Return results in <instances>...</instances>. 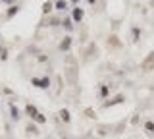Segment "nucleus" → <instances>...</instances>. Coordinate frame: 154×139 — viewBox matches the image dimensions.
I'll return each instance as SVG.
<instances>
[{
  "instance_id": "f257e3e1",
  "label": "nucleus",
  "mask_w": 154,
  "mask_h": 139,
  "mask_svg": "<svg viewBox=\"0 0 154 139\" xmlns=\"http://www.w3.org/2000/svg\"><path fill=\"white\" fill-rule=\"evenodd\" d=\"M27 114H29L31 118H35L37 122H40V124H43V122H46V118H44L43 114H39V112H37V108H35L33 104H27Z\"/></svg>"
},
{
  "instance_id": "f03ea898",
  "label": "nucleus",
  "mask_w": 154,
  "mask_h": 139,
  "mask_svg": "<svg viewBox=\"0 0 154 139\" xmlns=\"http://www.w3.org/2000/svg\"><path fill=\"white\" fill-rule=\"evenodd\" d=\"M33 83L37 85L40 89H48V85H50V79L48 77H43V79H37V77H33Z\"/></svg>"
},
{
  "instance_id": "7ed1b4c3",
  "label": "nucleus",
  "mask_w": 154,
  "mask_h": 139,
  "mask_svg": "<svg viewBox=\"0 0 154 139\" xmlns=\"http://www.w3.org/2000/svg\"><path fill=\"white\" fill-rule=\"evenodd\" d=\"M152 66H154V52H150V56H148V58L144 60V64H143L144 70H150Z\"/></svg>"
},
{
  "instance_id": "20e7f679",
  "label": "nucleus",
  "mask_w": 154,
  "mask_h": 139,
  "mask_svg": "<svg viewBox=\"0 0 154 139\" xmlns=\"http://www.w3.org/2000/svg\"><path fill=\"white\" fill-rule=\"evenodd\" d=\"M73 19H75L77 23L83 19V10H81V8H75V10H73Z\"/></svg>"
},
{
  "instance_id": "39448f33",
  "label": "nucleus",
  "mask_w": 154,
  "mask_h": 139,
  "mask_svg": "<svg viewBox=\"0 0 154 139\" xmlns=\"http://www.w3.org/2000/svg\"><path fill=\"white\" fill-rule=\"evenodd\" d=\"M70 47H71V37H66V39H64V43L60 44V48H62V50H67Z\"/></svg>"
},
{
  "instance_id": "423d86ee",
  "label": "nucleus",
  "mask_w": 154,
  "mask_h": 139,
  "mask_svg": "<svg viewBox=\"0 0 154 139\" xmlns=\"http://www.w3.org/2000/svg\"><path fill=\"white\" fill-rule=\"evenodd\" d=\"M66 0H58V2H56V8H58V10H66Z\"/></svg>"
},
{
  "instance_id": "0eeeda50",
  "label": "nucleus",
  "mask_w": 154,
  "mask_h": 139,
  "mask_svg": "<svg viewBox=\"0 0 154 139\" xmlns=\"http://www.w3.org/2000/svg\"><path fill=\"white\" fill-rule=\"evenodd\" d=\"M10 108H12V118H14V120H18V118H19V112H18V108H15L14 104H12Z\"/></svg>"
},
{
  "instance_id": "6e6552de",
  "label": "nucleus",
  "mask_w": 154,
  "mask_h": 139,
  "mask_svg": "<svg viewBox=\"0 0 154 139\" xmlns=\"http://www.w3.org/2000/svg\"><path fill=\"white\" fill-rule=\"evenodd\" d=\"M50 10H52V4H50V2H44V6H43V12H44V14H48Z\"/></svg>"
},
{
  "instance_id": "1a4fd4ad",
  "label": "nucleus",
  "mask_w": 154,
  "mask_h": 139,
  "mask_svg": "<svg viewBox=\"0 0 154 139\" xmlns=\"http://www.w3.org/2000/svg\"><path fill=\"white\" fill-rule=\"evenodd\" d=\"M60 116L64 118V122H70V114H67V110H62V112H60Z\"/></svg>"
},
{
  "instance_id": "9d476101",
  "label": "nucleus",
  "mask_w": 154,
  "mask_h": 139,
  "mask_svg": "<svg viewBox=\"0 0 154 139\" xmlns=\"http://www.w3.org/2000/svg\"><path fill=\"white\" fill-rule=\"evenodd\" d=\"M121 101H123V97H116L114 101H110V103H106L104 106H108V104H116V103H121Z\"/></svg>"
},
{
  "instance_id": "9b49d317",
  "label": "nucleus",
  "mask_w": 154,
  "mask_h": 139,
  "mask_svg": "<svg viewBox=\"0 0 154 139\" xmlns=\"http://www.w3.org/2000/svg\"><path fill=\"white\" fill-rule=\"evenodd\" d=\"M133 35H135V41H139V37H141V31L135 27V29H133Z\"/></svg>"
},
{
  "instance_id": "f8f14e48",
  "label": "nucleus",
  "mask_w": 154,
  "mask_h": 139,
  "mask_svg": "<svg viewBox=\"0 0 154 139\" xmlns=\"http://www.w3.org/2000/svg\"><path fill=\"white\" fill-rule=\"evenodd\" d=\"M147 129H148V132H154V124H152V122H147Z\"/></svg>"
},
{
  "instance_id": "ddd939ff",
  "label": "nucleus",
  "mask_w": 154,
  "mask_h": 139,
  "mask_svg": "<svg viewBox=\"0 0 154 139\" xmlns=\"http://www.w3.org/2000/svg\"><path fill=\"white\" fill-rule=\"evenodd\" d=\"M27 132H31V133H37V128H35V126H29V128H27Z\"/></svg>"
},
{
  "instance_id": "4468645a",
  "label": "nucleus",
  "mask_w": 154,
  "mask_h": 139,
  "mask_svg": "<svg viewBox=\"0 0 154 139\" xmlns=\"http://www.w3.org/2000/svg\"><path fill=\"white\" fill-rule=\"evenodd\" d=\"M64 25H66V29H71V21H70V19H66V21H64Z\"/></svg>"
},
{
  "instance_id": "2eb2a0df",
  "label": "nucleus",
  "mask_w": 154,
  "mask_h": 139,
  "mask_svg": "<svg viewBox=\"0 0 154 139\" xmlns=\"http://www.w3.org/2000/svg\"><path fill=\"white\" fill-rule=\"evenodd\" d=\"M100 93H102V95H106V93H108V87H106V85H102V89H100Z\"/></svg>"
},
{
  "instance_id": "dca6fc26",
  "label": "nucleus",
  "mask_w": 154,
  "mask_h": 139,
  "mask_svg": "<svg viewBox=\"0 0 154 139\" xmlns=\"http://www.w3.org/2000/svg\"><path fill=\"white\" fill-rule=\"evenodd\" d=\"M89 2H91V4H95V2H96V0H89Z\"/></svg>"
},
{
  "instance_id": "f3484780",
  "label": "nucleus",
  "mask_w": 154,
  "mask_h": 139,
  "mask_svg": "<svg viewBox=\"0 0 154 139\" xmlns=\"http://www.w3.org/2000/svg\"><path fill=\"white\" fill-rule=\"evenodd\" d=\"M73 2H79V0H73Z\"/></svg>"
}]
</instances>
